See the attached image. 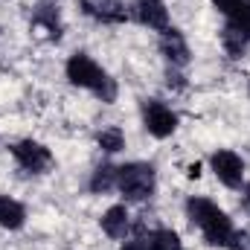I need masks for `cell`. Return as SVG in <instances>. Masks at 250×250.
Instances as JSON below:
<instances>
[{
  "label": "cell",
  "instance_id": "20",
  "mask_svg": "<svg viewBox=\"0 0 250 250\" xmlns=\"http://www.w3.org/2000/svg\"><path fill=\"white\" fill-rule=\"evenodd\" d=\"M198 175H201V166H198V163H195V166H189V178H198Z\"/></svg>",
  "mask_w": 250,
  "mask_h": 250
},
{
  "label": "cell",
  "instance_id": "5",
  "mask_svg": "<svg viewBox=\"0 0 250 250\" xmlns=\"http://www.w3.org/2000/svg\"><path fill=\"white\" fill-rule=\"evenodd\" d=\"M12 151H15L18 163H21L26 172H44V169L53 166V154H50L41 143H35V140H23V143H18Z\"/></svg>",
  "mask_w": 250,
  "mask_h": 250
},
{
  "label": "cell",
  "instance_id": "7",
  "mask_svg": "<svg viewBox=\"0 0 250 250\" xmlns=\"http://www.w3.org/2000/svg\"><path fill=\"white\" fill-rule=\"evenodd\" d=\"M160 53L175 64V67H184L189 64V47L184 41V35L178 29H163V38H160Z\"/></svg>",
  "mask_w": 250,
  "mask_h": 250
},
{
  "label": "cell",
  "instance_id": "4",
  "mask_svg": "<svg viewBox=\"0 0 250 250\" xmlns=\"http://www.w3.org/2000/svg\"><path fill=\"white\" fill-rule=\"evenodd\" d=\"M209 166H212L215 178H218L224 187H230V189H239V187H242V178H245V163H242V157H239V154H233V151L221 148V151H215V154L209 157Z\"/></svg>",
  "mask_w": 250,
  "mask_h": 250
},
{
  "label": "cell",
  "instance_id": "17",
  "mask_svg": "<svg viewBox=\"0 0 250 250\" xmlns=\"http://www.w3.org/2000/svg\"><path fill=\"white\" fill-rule=\"evenodd\" d=\"M35 23H44L56 38L62 35V26H59V15H56V9H50V6H41V12H38V18H35Z\"/></svg>",
  "mask_w": 250,
  "mask_h": 250
},
{
  "label": "cell",
  "instance_id": "18",
  "mask_svg": "<svg viewBox=\"0 0 250 250\" xmlns=\"http://www.w3.org/2000/svg\"><path fill=\"white\" fill-rule=\"evenodd\" d=\"M123 250H148V245H146V239H137V242H128Z\"/></svg>",
  "mask_w": 250,
  "mask_h": 250
},
{
  "label": "cell",
  "instance_id": "15",
  "mask_svg": "<svg viewBox=\"0 0 250 250\" xmlns=\"http://www.w3.org/2000/svg\"><path fill=\"white\" fill-rule=\"evenodd\" d=\"M117 187V169L114 166H99L93 172V181H90V189L93 192H108V189Z\"/></svg>",
  "mask_w": 250,
  "mask_h": 250
},
{
  "label": "cell",
  "instance_id": "11",
  "mask_svg": "<svg viewBox=\"0 0 250 250\" xmlns=\"http://www.w3.org/2000/svg\"><path fill=\"white\" fill-rule=\"evenodd\" d=\"M221 15H227L230 23H242L250 29V0H212Z\"/></svg>",
  "mask_w": 250,
  "mask_h": 250
},
{
  "label": "cell",
  "instance_id": "10",
  "mask_svg": "<svg viewBox=\"0 0 250 250\" xmlns=\"http://www.w3.org/2000/svg\"><path fill=\"white\" fill-rule=\"evenodd\" d=\"M102 230H105L111 239H123L125 233H128V209H125L123 204L111 207V209L102 215Z\"/></svg>",
  "mask_w": 250,
  "mask_h": 250
},
{
  "label": "cell",
  "instance_id": "21",
  "mask_svg": "<svg viewBox=\"0 0 250 250\" xmlns=\"http://www.w3.org/2000/svg\"><path fill=\"white\" fill-rule=\"evenodd\" d=\"M245 198H248V204H250V187H248V195H245Z\"/></svg>",
  "mask_w": 250,
  "mask_h": 250
},
{
  "label": "cell",
  "instance_id": "2",
  "mask_svg": "<svg viewBox=\"0 0 250 250\" xmlns=\"http://www.w3.org/2000/svg\"><path fill=\"white\" fill-rule=\"evenodd\" d=\"M67 79H70L76 87L93 90V93L102 96L105 102H114V96H117V87H114V82L105 76V70L93 62V59L82 56V53H79V56H70V62H67Z\"/></svg>",
  "mask_w": 250,
  "mask_h": 250
},
{
  "label": "cell",
  "instance_id": "6",
  "mask_svg": "<svg viewBox=\"0 0 250 250\" xmlns=\"http://www.w3.org/2000/svg\"><path fill=\"white\" fill-rule=\"evenodd\" d=\"M143 120H146V128H148V134H154V137H169L175 128H178V117L163 105V102H146V114H143Z\"/></svg>",
  "mask_w": 250,
  "mask_h": 250
},
{
  "label": "cell",
  "instance_id": "16",
  "mask_svg": "<svg viewBox=\"0 0 250 250\" xmlns=\"http://www.w3.org/2000/svg\"><path fill=\"white\" fill-rule=\"evenodd\" d=\"M99 146H102L105 151H111V154L120 151V148L125 146L123 131H120V128H108V131H102V134H99Z\"/></svg>",
  "mask_w": 250,
  "mask_h": 250
},
{
  "label": "cell",
  "instance_id": "12",
  "mask_svg": "<svg viewBox=\"0 0 250 250\" xmlns=\"http://www.w3.org/2000/svg\"><path fill=\"white\" fill-rule=\"evenodd\" d=\"M221 41H224V47H227L230 56H239V53L250 44V29L242 26V23H230V21H227V26H224V32H221Z\"/></svg>",
  "mask_w": 250,
  "mask_h": 250
},
{
  "label": "cell",
  "instance_id": "9",
  "mask_svg": "<svg viewBox=\"0 0 250 250\" xmlns=\"http://www.w3.org/2000/svg\"><path fill=\"white\" fill-rule=\"evenodd\" d=\"M82 6H84L87 15H93V18H99L105 23H117V21L128 18L123 0H82Z\"/></svg>",
  "mask_w": 250,
  "mask_h": 250
},
{
  "label": "cell",
  "instance_id": "14",
  "mask_svg": "<svg viewBox=\"0 0 250 250\" xmlns=\"http://www.w3.org/2000/svg\"><path fill=\"white\" fill-rule=\"evenodd\" d=\"M148 250H184L181 239L172 233V230H154L148 239H146Z\"/></svg>",
  "mask_w": 250,
  "mask_h": 250
},
{
  "label": "cell",
  "instance_id": "1",
  "mask_svg": "<svg viewBox=\"0 0 250 250\" xmlns=\"http://www.w3.org/2000/svg\"><path fill=\"white\" fill-rule=\"evenodd\" d=\"M189 209V218L201 227V233H204V239H207V245H212V248H227L230 242H233V224H230V218L212 204V201H207V198H192L187 204Z\"/></svg>",
  "mask_w": 250,
  "mask_h": 250
},
{
  "label": "cell",
  "instance_id": "8",
  "mask_svg": "<svg viewBox=\"0 0 250 250\" xmlns=\"http://www.w3.org/2000/svg\"><path fill=\"white\" fill-rule=\"evenodd\" d=\"M137 18L140 23H146L148 29H169V12L160 0H140L137 3Z\"/></svg>",
  "mask_w": 250,
  "mask_h": 250
},
{
  "label": "cell",
  "instance_id": "3",
  "mask_svg": "<svg viewBox=\"0 0 250 250\" xmlns=\"http://www.w3.org/2000/svg\"><path fill=\"white\" fill-rule=\"evenodd\" d=\"M117 189L128 201H146L154 192V169L148 163H128L117 169Z\"/></svg>",
  "mask_w": 250,
  "mask_h": 250
},
{
  "label": "cell",
  "instance_id": "19",
  "mask_svg": "<svg viewBox=\"0 0 250 250\" xmlns=\"http://www.w3.org/2000/svg\"><path fill=\"white\" fill-rule=\"evenodd\" d=\"M236 242H239V250H250V236L248 233H242V236H233Z\"/></svg>",
  "mask_w": 250,
  "mask_h": 250
},
{
  "label": "cell",
  "instance_id": "13",
  "mask_svg": "<svg viewBox=\"0 0 250 250\" xmlns=\"http://www.w3.org/2000/svg\"><path fill=\"white\" fill-rule=\"evenodd\" d=\"M26 212L18 201H12L9 195H0V227H9V230H18L23 224Z\"/></svg>",
  "mask_w": 250,
  "mask_h": 250
}]
</instances>
